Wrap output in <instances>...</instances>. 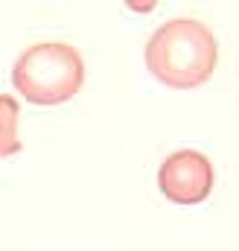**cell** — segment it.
Instances as JSON below:
<instances>
[{
	"mask_svg": "<svg viewBox=\"0 0 239 251\" xmlns=\"http://www.w3.org/2000/svg\"><path fill=\"white\" fill-rule=\"evenodd\" d=\"M158 187L172 204H201L213 193V164L195 149L172 152L158 170Z\"/></svg>",
	"mask_w": 239,
	"mask_h": 251,
	"instance_id": "3957f363",
	"label": "cell"
},
{
	"mask_svg": "<svg viewBox=\"0 0 239 251\" xmlns=\"http://www.w3.org/2000/svg\"><path fill=\"white\" fill-rule=\"evenodd\" d=\"M219 44L213 29L198 18H172L158 26L146 44V67L167 88L190 91L204 85L216 70Z\"/></svg>",
	"mask_w": 239,
	"mask_h": 251,
	"instance_id": "6da1fadb",
	"label": "cell"
},
{
	"mask_svg": "<svg viewBox=\"0 0 239 251\" xmlns=\"http://www.w3.org/2000/svg\"><path fill=\"white\" fill-rule=\"evenodd\" d=\"M18 123H21L18 100L9 94H0V158H12L24 149L18 137Z\"/></svg>",
	"mask_w": 239,
	"mask_h": 251,
	"instance_id": "277c9868",
	"label": "cell"
},
{
	"mask_svg": "<svg viewBox=\"0 0 239 251\" xmlns=\"http://www.w3.org/2000/svg\"><path fill=\"white\" fill-rule=\"evenodd\" d=\"M12 82L24 100L35 105H59L82 91L85 59L67 41H38L18 56Z\"/></svg>",
	"mask_w": 239,
	"mask_h": 251,
	"instance_id": "7a4b0ae2",
	"label": "cell"
}]
</instances>
